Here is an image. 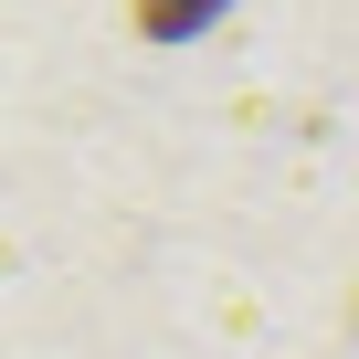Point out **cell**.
<instances>
[{
    "label": "cell",
    "instance_id": "6da1fadb",
    "mask_svg": "<svg viewBox=\"0 0 359 359\" xmlns=\"http://www.w3.org/2000/svg\"><path fill=\"white\" fill-rule=\"evenodd\" d=\"M127 11H137V32H148V43H191V32L222 11V0H127Z\"/></svg>",
    "mask_w": 359,
    "mask_h": 359
}]
</instances>
